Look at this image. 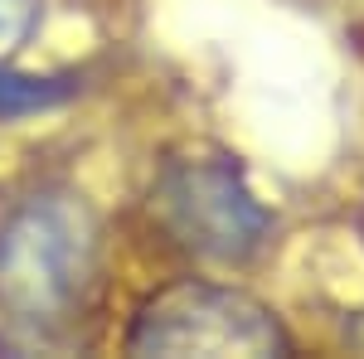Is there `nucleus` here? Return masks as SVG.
<instances>
[{
    "label": "nucleus",
    "mask_w": 364,
    "mask_h": 359,
    "mask_svg": "<svg viewBox=\"0 0 364 359\" xmlns=\"http://www.w3.org/2000/svg\"><path fill=\"white\" fill-rule=\"evenodd\" d=\"M78 92V78H58V73H10L0 68V122H20L39 112L63 107Z\"/></svg>",
    "instance_id": "20e7f679"
},
{
    "label": "nucleus",
    "mask_w": 364,
    "mask_h": 359,
    "mask_svg": "<svg viewBox=\"0 0 364 359\" xmlns=\"http://www.w3.org/2000/svg\"><path fill=\"white\" fill-rule=\"evenodd\" d=\"M127 345L136 355H267L282 350V331L233 286L175 282L146 301Z\"/></svg>",
    "instance_id": "7ed1b4c3"
},
{
    "label": "nucleus",
    "mask_w": 364,
    "mask_h": 359,
    "mask_svg": "<svg viewBox=\"0 0 364 359\" xmlns=\"http://www.w3.org/2000/svg\"><path fill=\"white\" fill-rule=\"evenodd\" d=\"M156 214L180 248L209 262H248L267 243L272 214L233 161H180L156 185Z\"/></svg>",
    "instance_id": "f03ea898"
},
{
    "label": "nucleus",
    "mask_w": 364,
    "mask_h": 359,
    "mask_svg": "<svg viewBox=\"0 0 364 359\" xmlns=\"http://www.w3.org/2000/svg\"><path fill=\"white\" fill-rule=\"evenodd\" d=\"M97 214L78 194L44 190L20 199L0 223V311L54 326L83 306L97 277Z\"/></svg>",
    "instance_id": "f257e3e1"
},
{
    "label": "nucleus",
    "mask_w": 364,
    "mask_h": 359,
    "mask_svg": "<svg viewBox=\"0 0 364 359\" xmlns=\"http://www.w3.org/2000/svg\"><path fill=\"white\" fill-rule=\"evenodd\" d=\"M39 25V0H0V63L15 58Z\"/></svg>",
    "instance_id": "39448f33"
}]
</instances>
